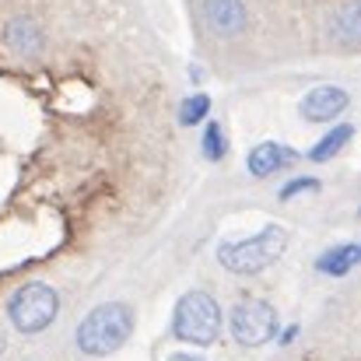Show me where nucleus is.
Returning a JSON list of instances; mask_svg holds the SVG:
<instances>
[{
    "label": "nucleus",
    "instance_id": "1",
    "mask_svg": "<svg viewBox=\"0 0 361 361\" xmlns=\"http://www.w3.org/2000/svg\"><path fill=\"white\" fill-rule=\"evenodd\" d=\"M133 334V312L130 305L123 302H109V305H99L92 309L81 326H78V348L92 358H106L113 351H120L123 344L130 341Z\"/></svg>",
    "mask_w": 361,
    "mask_h": 361
},
{
    "label": "nucleus",
    "instance_id": "2",
    "mask_svg": "<svg viewBox=\"0 0 361 361\" xmlns=\"http://www.w3.org/2000/svg\"><path fill=\"white\" fill-rule=\"evenodd\" d=\"M288 249V232L281 225H267L263 232H256L252 239H235L218 245V259L225 270L232 274H259L270 263L281 259V252Z\"/></svg>",
    "mask_w": 361,
    "mask_h": 361
},
{
    "label": "nucleus",
    "instance_id": "3",
    "mask_svg": "<svg viewBox=\"0 0 361 361\" xmlns=\"http://www.w3.org/2000/svg\"><path fill=\"white\" fill-rule=\"evenodd\" d=\"M172 334L186 344L207 348L221 334V309L207 291H186L172 312Z\"/></svg>",
    "mask_w": 361,
    "mask_h": 361
},
{
    "label": "nucleus",
    "instance_id": "4",
    "mask_svg": "<svg viewBox=\"0 0 361 361\" xmlns=\"http://www.w3.org/2000/svg\"><path fill=\"white\" fill-rule=\"evenodd\" d=\"M56 312H60V298H56V291L49 288V284H39V281H32V284H21L14 295H11V302H7V319L14 323V330L18 334H42L53 319H56Z\"/></svg>",
    "mask_w": 361,
    "mask_h": 361
},
{
    "label": "nucleus",
    "instance_id": "5",
    "mask_svg": "<svg viewBox=\"0 0 361 361\" xmlns=\"http://www.w3.org/2000/svg\"><path fill=\"white\" fill-rule=\"evenodd\" d=\"M232 337L239 341L242 348H259V344L274 341L277 337V312H274V305H267L259 298L239 302L235 312H232Z\"/></svg>",
    "mask_w": 361,
    "mask_h": 361
},
{
    "label": "nucleus",
    "instance_id": "6",
    "mask_svg": "<svg viewBox=\"0 0 361 361\" xmlns=\"http://www.w3.org/2000/svg\"><path fill=\"white\" fill-rule=\"evenodd\" d=\"M348 92L344 88H334V85H323V88H312L305 99H302V116L309 123H330L334 116H341L348 109Z\"/></svg>",
    "mask_w": 361,
    "mask_h": 361
},
{
    "label": "nucleus",
    "instance_id": "7",
    "mask_svg": "<svg viewBox=\"0 0 361 361\" xmlns=\"http://www.w3.org/2000/svg\"><path fill=\"white\" fill-rule=\"evenodd\" d=\"M204 21L218 35H239L245 28V4L242 0H204L200 4Z\"/></svg>",
    "mask_w": 361,
    "mask_h": 361
},
{
    "label": "nucleus",
    "instance_id": "8",
    "mask_svg": "<svg viewBox=\"0 0 361 361\" xmlns=\"http://www.w3.org/2000/svg\"><path fill=\"white\" fill-rule=\"evenodd\" d=\"M291 158H295L291 147H281V144H274V140H263V144H256V147L249 151L245 169H249V176L263 179V176H274L277 169H284Z\"/></svg>",
    "mask_w": 361,
    "mask_h": 361
},
{
    "label": "nucleus",
    "instance_id": "9",
    "mask_svg": "<svg viewBox=\"0 0 361 361\" xmlns=\"http://www.w3.org/2000/svg\"><path fill=\"white\" fill-rule=\"evenodd\" d=\"M4 42H7V49H14V53H21V56H32V53H39L42 49V28L32 21V18H14L7 28H4Z\"/></svg>",
    "mask_w": 361,
    "mask_h": 361
},
{
    "label": "nucleus",
    "instance_id": "10",
    "mask_svg": "<svg viewBox=\"0 0 361 361\" xmlns=\"http://www.w3.org/2000/svg\"><path fill=\"white\" fill-rule=\"evenodd\" d=\"M361 259V245L358 242H348V245H337V249H326L319 259H316V270L326 274V277H344L358 267Z\"/></svg>",
    "mask_w": 361,
    "mask_h": 361
},
{
    "label": "nucleus",
    "instance_id": "11",
    "mask_svg": "<svg viewBox=\"0 0 361 361\" xmlns=\"http://www.w3.org/2000/svg\"><path fill=\"white\" fill-rule=\"evenodd\" d=\"M351 137H355V126H348V123H344V126H334V130H330V133L309 151V158H312V161H326V158L341 154V151L348 147Z\"/></svg>",
    "mask_w": 361,
    "mask_h": 361
},
{
    "label": "nucleus",
    "instance_id": "12",
    "mask_svg": "<svg viewBox=\"0 0 361 361\" xmlns=\"http://www.w3.org/2000/svg\"><path fill=\"white\" fill-rule=\"evenodd\" d=\"M361 35L358 28V4L351 0V4H344V11L334 18V39H341L344 46H355Z\"/></svg>",
    "mask_w": 361,
    "mask_h": 361
},
{
    "label": "nucleus",
    "instance_id": "13",
    "mask_svg": "<svg viewBox=\"0 0 361 361\" xmlns=\"http://www.w3.org/2000/svg\"><path fill=\"white\" fill-rule=\"evenodd\" d=\"M200 147H204V158H207V161H221V158L228 154V140H225V130H221V123H211V126L204 130V140H200Z\"/></svg>",
    "mask_w": 361,
    "mask_h": 361
},
{
    "label": "nucleus",
    "instance_id": "14",
    "mask_svg": "<svg viewBox=\"0 0 361 361\" xmlns=\"http://www.w3.org/2000/svg\"><path fill=\"white\" fill-rule=\"evenodd\" d=\"M207 109H211V99H207V95H193V99L183 102L179 123H183V126H193V123H200L204 116H207Z\"/></svg>",
    "mask_w": 361,
    "mask_h": 361
},
{
    "label": "nucleus",
    "instance_id": "15",
    "mask_svg": "<svg viewBox=\"0 0 361 361\" xmlns=\"http://www.w3.org/2000/svg\"><path fill=\"white\" fill-rule=\"evenodd\" d=\"M316 190H319V179L298 176V179H291V183L281 190V200H291V197H298V193H316Z\"/></svg>",
    "mask_w": 361,
    "mask_h": 361
},
{
    "label": "nucleus",
    "instance_id": "16",
    "mask_svg": "<svg viewBox=\"0 0 361 361\" xmlns=\"http://www.w3.org/2000/svg\"><path fill=\"white\" fill-rule=\"evenodd\" d=\"M169 361H207V358H200V355H172Z\"/></svg>",
    "mask_w": 361,
    "mask_h": 361
},
{
    "label": "nucleus",
    "instance_id": "17",
    "mask_svg": "<svg viewBox=\"0 0 361 361\" xmlns=\"http://www.w3.org/2000/svg\"><path fill=\"white\" fill-rule=\"evenodd\" d=\"M0 351H4V337H0Z\"/></svg>",
    "mask_w": 361,
    "mask_h": 361
}]
</instances>
